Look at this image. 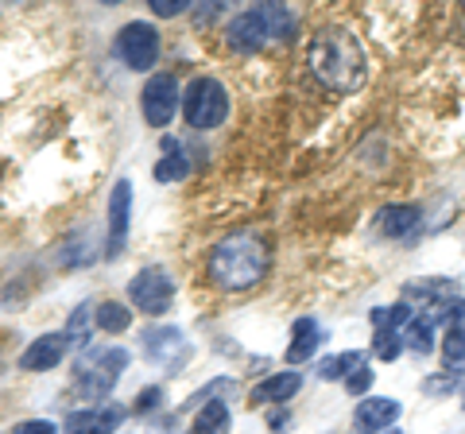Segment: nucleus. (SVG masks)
<instances>
[{
  "label": "nucleus",
  "mask_w": 465,
  "mask_h": 434,
  "mask_svg": "<svg viewBox=\"0 0 465 434\" xmlns=\"http://www.w3.org/2000/svg\"><path fill=\"white\" fill-rule=\"evenodd\" d=\"M442 360L450 372H465V299L450 314V326L442 338Z\"/></svg>",
  "instance_id": "4468645a"
},
{
  "label": "nucleus",
  "mask_w": 465,
  "mask_h": 434,
  "mask_svg": "<svg viewBox=\"0 0 465 434\" xmlns=\"http://www.w3.org/2000/svg\"><path fill=\"white\" fill-rule=\"evenodd\" d=\"M66 350H70V338L66 334H43V338H35L20 353V369L24 372H47V369H54L58 360L66 357Z\"/></svg>",
  "instance_id": "9b49d317"
},
{
  "label": "nucleus",
  "mask_w": 465,
  "mask_h": 434,
  "mask_svg": "<svg viewBox=\"0 0 465 434\" xmlns=\"http://www.w3.org/2000/svg\"><path fill=\"white\" fill-rule=\"evenodd\" d=\"M318 345H322V326H318L314 318H299L295 330H291L287 360H291V365H302V360H311L318 353Z\"/></svg>",
  "instance_id": "2eb2a0df"
},
{
  "label": "nucleus",
  "mask_w": 465,
  "mask_h": 434,
  "mask_svg": "<svg viewBox=\"0 0 465 434\" xmlns=\"http://www.w3.org/2000/svg\"><path fill=\"white\" fill-rule=\"evenodd\" d=\"M124 419H128V411L116 408V403H109V408L74 411V415H66V434H113Z\"/></svg>",
  "instance_id": "f8f14e48"
},
{
  "label": "nucleus",
  "mask_w": 465,
  "mask_h": 434,
  "mask_svg": "<svg viewBox=\"0 0 465 434\" xmlns=\"http://www.w3.org/2000/svg\"><path fill=\"white\" fill-rule=\"evenodd\" d=\"M128 350H121V345H90V350H82L78 357V365H74V392L82 399H94L101 403L105 399L116 380H121V372L128 369Z\"/></svg>",
  "instance_id": "7ed1b4c3"
},
{
  "label": "nucleus",
  "mask_w": 465,
  "mask_h": 434,
  "mask_svg": "<svg viewBox=\"0 0 465 434\" xmlns=\"http://www.w3.org/2000/svg\"><path fill=\"white\" fill-rule=\"evenodd\" d=\"M183 105V94H179V82L174 74H152L140 90V109H143V121L152 128H167L174 121V113Z\"/></svg>",
  "instance_id": "0eeeda50"
},
{
  "label": "nucleus",
  "mask_w": 465,
  "mask_h": 434,
  "mask_svg": "<svg viewBox=\"0 0 465 434\" xmlns=\"http://www.w3.org/2000/svg\"><path fill=\"white\" fill-rule=\"evenodd\" d=\"M357 369H361V353H338L318 365V376H322V380H349Z\"/></svg>",
  "instance_id": "5701e85b"
},
{
  "label": "nucleus",
  "mask_w": 465,
  "mask_h": 434,
  "mask_svg": "<svg viewBox=\"0 0 465 434\" xmlns=\"http://www.w3.org/2000/svg\"><path fill=\"white\" fill-rule=\"evenodd\" d=\"M403 345L411 353H430V345H434V330H430V322H423V318H411V326L403 330Z\"/></svg>",
  "instance_id": "b1692460"
},
{
  "label": "nucleus",
  "mask_w": 465,
  "mask_h": 434,
  "mask_svg": "<svg viewBox=\"0 0 465 434\" xmlns=\"http://www.w3.org/2000/svg\"><path fill=\"white\" fill-rule=\"evenodd\" d=\"M128 229H133V182L116 179L109 191V233H105V256L121 260L128 249Z\"/></svg>",
  "instance_id": "1a4fd4ad"
},
{
  "label": "nucleus",
  "mask_w": 465,
  "mask_h": 434,
  "mask_svg": "<svg viewBox=\"0 0 465 434\" xmlns=\"http://www.w3.org/2000/svg\"><path fill=\"white\" fill-rule=\"evenodd\" d=\"M256 8L264 12L272 39H291V35H295V24H299V16H295V12H291L287 5H256Z\"/></svg>",
  "instance_id": "4be33fe9"
},
{
  "label": "nucleus",
  "mask_w": 465,
  "mask_h": 434,
  "mask_svg": "<svg viewBox=\"0 0 465 434\" xmlns=\"http://www.w3.org/2000/svg\"><path fill=\"white\" fill-rule=\"evenodd\" d=\"M159 399H163V388H155V384H152V388H143V392L133 399V411H136V415H148V411L159 408Z\"/></svg>",
  "instance_id": "a878e982"
},
{
  "label": "nucleus",
  "mask_w": 465,
  "mask_h": 434,
  "mask_svg": "<svg viewBox=\"0 0 465 434\" xmlns=\"http://www.w3.org/2000/svg\"><path fill=\"white\" fill-rule=\"evenodd\" d=\"M94 322H97V330H105V334H124V330L133 326V311H128L124 302L109 299V302H97Z\"/></svg>",
  "instance_id": "6ab92c4d"
},
{
  "label": "nucleus",
  "mask_w": 465,
  "mask_h": 434,
  "mask_svg": "<svg viewBox=\"0 0 465 434\" xmlns=\"http://www.w3.org/2000/svg\"><path fill=\"white\" fill-rule=\"evenodd\" d=\"M372 380H376L372 369H369V365H361V369H357V372L345 380V388H349V392H353V396H365L369 388H372Z\"/></svg>",
  "instance_id": "bb28decb"
},
{
  "label": "nucleus",
  "mask_w": 465,
  "mask_h": 434,
  "mask_svg": "<svg viewBox=\"0 0 465 434\" xmlns=\"http://www.w3.org/2000/svg\"><path fill=\"white\" fill-rule=\"evenodd\" d=\"M400 353H403V334H396V330H376V357L396 360Z\"/></svg>",
  "instance_id": "393cba45"
},
{
  "label": "nucleus",
  "mask_w": 465,
  "mask_h": 434,
  "mask_svg": "<svg viewBox=\"0 0 465 434\" xmlns=\"http://www.w3.org/2000/svg\"><path fill=\"white\" fill-rule=\"evenodd\" d=\"M376 222H381V233L384 237L403 241V237H411L415 229H419V210L415 206H384Z\"/></svg>",
  "instance_id": "a211bd4d"
},
{
  "label": "nucleus",
  "mask_w": 465,
  "mask_h": 434,
  "mask_svg": "<svg viewBox=\"0 0 465 434\" xmlns=\"http://www.w3.org/2000/svg\"><path fill=\"white\" fill-rule=\"evenodd\" d=\"M159 148H163V159L155 163V179L159 182H183L186 175H191V163H186V152H183L179 140L163 136L159 140Z\"/></svg>",
  "instance_id": "f3484780"
},
{
  "label": "nucleus",
  "mask_w": 465,
  "mask_h": 434,
  "mask_svg": "<svg viewBox=\"0 0 465 434\" xmlns=\"http://www.w3.org/2000/svg\"><path fill=\"white\" fill-rule=\"evenodd\" d=\"M307 66L318 85H326L330 94H357L365 85V47L353 32L345 27H318L311 47H307Z\"/></svg>",
  "instance_id": "f03ea898"
},
{
  "label": "nucleus",
  "mask_w": 465,
  "mask_h": 434,
  "mask_svg": "<svg viewBox=\"0 0 465 434\" xmlns=\"http://www.w3.org/2000/svg\"><path fill=\"white\" fill-rule=\"evenodd\" d=\"M183 117H186V124H191V128H198V133L217 128L229 117L225 85L217 78H194L191 85H186V94H183Z\"/></svg>",
  "instance_id": "20e7f679"
},
{
  "label": "nucleus",
  "mask_w": 465,
  "mask_h": 434,
  "mask_svg": "<svg viewBox=\"0 0 465 434\" xmlns=\"http://www.w3.org/2000/svg\"><path fill=\"white\" fill-rule=\"evenodd\" d=\"M229 430V408L222 399H206L194 419V434H225Z\"/></svg>",
  "instance_id": "412c9836"
},
{
  "label": "nucleus",
  "mask_w": 465,
  "mask_h": 434,
  "mask_svg": "<svg viewBox=\"0 0 465 434\" xmlns=\"http://www.w3.org/2000/svg\"><path fill=\"white\" fill-rule=\"evenodd\" d=\"M186 5L191 0H152V12L155 16H179V12H186Z\"/></svg>",
  "instance_id": "c85d7f7f"
},
{
  "label": "nucleus",
  "mask_w": 465,
  "mask_h": 434,
  "mask_svg": "<svg viewBox=\"0 0 465 434\" xmlns=\"http://www.w3.org/2000/svg\"><path fill=\"white\" fill-rule=\"evenodd\" d=\"M272 268L268 237L256 229H232L210 249L206 276L217 291H252Z\"/></svg>",
  "instance_id": "f257e3e1"
},
{
  "label": "nucleus",
  "mask_w": 465,
  "mask_h": 434,
  "mask_svg": "<svg viewBox=\"0 0 465 434\" xmlns=\"http://www.w3.org/2000/svg\"><path fill=\"white\" fill-rule=\"evenodd\" d=\"M299 388H302V376L299 372H275V376H268L264 384L252 388L249 399L256 403V408H260V403H287L291 396L299 392Z\"/></svg>",
  "instance_id": "dca6fc26"
},
{
  "label": "nucleus",
  "mask_w": 465,
  "mask_h": 434,
  "mask_svg": "<svg viewBox=\"0 0 465 434\" xmlns=\"http://www.w3.org/2000/svg\"><path fill=\"white\" fill-rule=\"evenodd\" d=\"M113 51L128 70H152L159 63V32H155V24H143V20L124 24L121 32H116V39H113Z\"/></svg>",
  "instance_id": "39448f33"
},
{
  "label": "nucleus",
  "mask_w": 465,
  "mask_h": 434,
  "mask_svg": "<svg viewBox=\"0 0 465 434\" xmlns=\"http://www.w3.org/2000/svg\"><path fill=\"white\" fill-rule=\"evenodd\" d=\"M94 311L97 307H90V302H82V307L70 314V322H66V330L63 334L70 338V345H74V350H90V334H94Z\"/></svg>",
  "instance_id": "aec40b11"
},
{
  "label": "nucleus",
  "mask_w": 465,
  "mask_h": 434,
  "mask_svg": "<svg viewBox=\"0 0 465 434\" xmlns=\"http://www.w3.org/2000/svg\"><path fill=\"white\" fill-rule=\"evenodd\" d=\"M384 434H403V430H384Z\"/></svg>",
  "instance_id": "2f4dec72"
},
{
  "label": "nucleus",
  "mask_w": 465,
  "mask_h": 434,
  "mask_svg": "<svg viewBox=\"0 0 465 434\" xmlns=\"http://www.w3.org/2000/svg\"><path fill=\"white\" fill-rule=\"evenodd\" d=\"M400 419V403L396 399H384V396H369V399H361L357 403V415H353V423L361 434H381L388 430L391 423Z\"/></svg>",
  "instance_id": "ddd939ff"
},
{
  "label": "nucleus",
  "mask_w": 465,
  "mask_h": 434,
  "mask_svg": "<svg viewBox=\"0 0 465 434\" xmlns=\"http://www.w3.org/2000/svg\"><path fill=\"white\" fill-rule=\"evenodd\" d=\"M128 299L140 314H167L171 299H174V280L167 268H140L133 280H128Z\"/></svg>",
  "instance_id": "423d86ee"
},
{
  "label": "nucleus",
  "mask_w": 465,
  "mask_h": 434,
  "mask_svg": "<svg viewBox=\"0 0 465 434\" xmlns=\"http://www.w3.org/2000/svg\"><path fill=\"white\" fill-rule=\"evenodd\" d=\"M217 12H222V5H210V8H198V12H194V20H198V24H210V20L217 16Z\"/></svg>",
  "instance_id": "7c9ffc66"
},
{
  "label": "nucleus",
  "mask_w": 465,
  "mask_h": 434,
  "mask_svg": "<svg viewBox=\"0 0 465 434\" xmlns=\"http://www.w3.org/2000/svg\"><path fill=\"white\" fill-rule=\"evenodd\" d=\"M140 345H143V357L167 372H179L186 365V357H191V345H186L179 326H148L140 334Z\"/></svg>",
  "instance_id": "6e6552de"
},
{
  "label": "nucleus",
  "mask_w": 465,
  "mask_h": 434,
  "mask_svg": "<svg viewBox=\"0 0 465 434\" xmlns=\"http://www.w3.org/2000/svg\"><path fill=\"white\" fill-rule=\"evenodd\" d=\"M268 39H272V32H268V20H264V12H260V8L237 12V16L229 20V27H225V43L232 51H241V54L260 51Z\"/></svg>",
  "instance_id": "9d476101"
},
{
  "label": "nucleus",
  "mask_w": 465,
  "mask_h": 434,
  "mask_svg": "<svg viewBox=\"0 0 465 434\" xmlns=\"http://www.w3.org/2000/svg\"><path fill=\"white\" fill-rule=\"evenodd\" d=\"M16 434H58V427L51 419H24V423H16Z\"/></svg>",
  "instance_id": "cd10ccee"
},
{
  "label": "nucleus",
  "mask_w": 465,
  "mask_h": 434,
  "mask_svg": "<svg viewBox=\"0 0 465 434\" xmlns=\"http://www.w3.org/2000/svg\"><path fill=\"white\" fill-rule=\"evenodd\" d=\"M454 376H434V380H427V392L430 396H442V392H454Z\"/></svg>",
  "instance_id": "c756f323"
}]
</instances>
